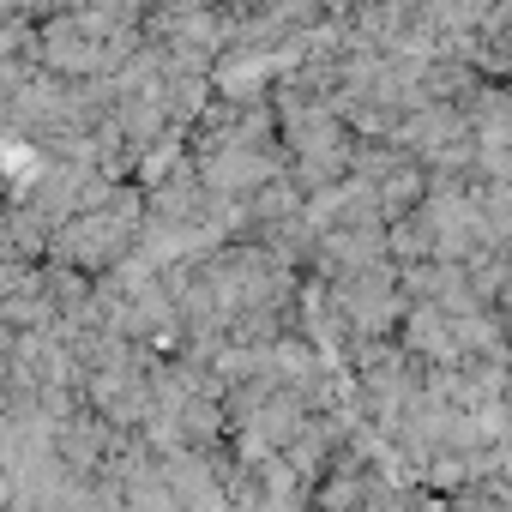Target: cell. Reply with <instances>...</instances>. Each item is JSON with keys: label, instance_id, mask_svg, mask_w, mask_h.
I'll use <instances>...</instances> for the list:
<instances>
[{"label": "cell", "instance_id": "cell-2", "mask_svg": "<svg viewBox=\"0 0 512 512\" xmlns=\"http://www.w3.org/2000/svg\"><path fill=\"white\" fill-rule=\"evenodd\" d=\"M332 290H338V308L350 314V326L362 338H380L398 314H410V290H404V272L392 260L362 266V272H344V278H332Z\"/></svg>", "mask_w": 512, "mask_h": 512}, {"label": "cell", "instance_id": "cell-1", "mask_svg": "<svg viewBox=\"0 0 512 512\" xmlns=\"http://www.w3.org/2000/svg\"><path fill=\"white\" fill-rule=\"evenodd\" d=\"M145 211H151V199H139L133 187L97 193L85 211H73V217L55 229V260H67V266H79V272H109V266H121L127 253L139 247V235H145Z\"/></svg>", "mask_w": 512, "mask_h": 512}]
</instances>
